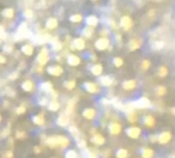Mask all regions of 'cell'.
I'll return each mask as SVG.
<instances>
[{"mask_svg": "<svg viewBox=\"0 0 175 158\" xmlns=\"http://www.w3.org/2000/svg\"><path fill=\"white\" fill-rule=\"evenodd\" d=\"M57 125L60 127H67L70 125V118L66 113H62L61 115H59L58 120H57Z\"/></svg>", "mask_w": 175, "mask_h": 158, "instance_id": "14", "label": "cell"}, {"mask_svg": "<svg viewBox=\"0 0 175 158\" xmlns=\"http://www.w3.org/2000/svg\"><path fill=\"white\" fill-rule=\"evenodd\" d=\"M94 1H96V0H94Z\"/></svg>", "mask_w": 175, "mask_h": 158, "instance_id": "59", "label": "cell"}, {"mask_svg": "<svg viewBox=\"0 0 175 158\" xmlns=\"http://www.w3.org/2000/svg\"><path fill=\"white\" fill-rule=\"evenodd\" d=\"M40 104H41V105H47V104H48L47 98H46V97H43V98L40 99Z\"/></svg>", "mask_w": 175, "mask_h": 158, "instance_id": "51", "label": "cell"}, {"mask_svg": "<svg viewBox=\"0 0 175 158\" xmlns=\"http://www.w3.org/2000/svg\"><path fill=\"white\" fill-rule=\"evenodd\" d=\"M6 57L5 55H2V54H0V64H6Z\"/></svg>", "mask_w": 175, "mask_h": 158, "instance_id": "52", "label": "cell"}, {"mask_svg": "<svg viewBox=\"0 0 175 158\" xmlns=\"http://www.w3.org/2000/svg\"><path fill=\"white\" fill-rule=\"evenodd\" d=\"M109 24H110V26L113 28V29H117V24H115V22L113 19H110L109 20Z\"/></svg>", "mask_w": 175, "mask_h": 158, "instance_id": "53", "label": "cell"}, {"mask_svg": "<svg viewBox=\"0 0 175 158\" xmlns=\"http://www.w3.org/2000/svg\"><path fill=\"white\" fill-rule=\"evenodd\" d=\"M47 73L53 76V77H60L64 73V68L60 65H52L47 67Z\"/></svg>", "mask_w": 175, "mask_h": 158, "instance_id": "3", "label": "cell"}, {"mask_svg": "<svg viewBox=\"0 0 175 158\" xmlns=\"http://www.w3.org/2000/svg\"><path fill=\"white\" fill-rule=\"evenodd\" d=\"M65 158H78V152L76 150H67L65 152Z\"/></svg>", "mask_w": 175, "mask_h": 158, "instance_id": "40", "label": "cell"}, {"mask_svg": "<svg viewBox=\"0 0 175 158\" xmlns=\"http://www.w3.org/2000/svg\"><path fill=\"white\" fill-rule=\"evenodd\" d=\"M142 134V129L137 126H132L126 129V136L131 139H138Z\"/></svg>", "mask_w": 175, "mask_h": 158, "instance_id": "5", "label": "cell"}, {"mask_svg": "<svg viewBox=\"0 0 175 158\" xmlns=\"http://www.w3.org/2000/svg\"><path fill=\"white\" fill-rule=\"evenodd\" d=\"M109 46H110V40L108 37H106V36H102V37H100V39L95 41V48L97 50H100V52L108 49Z\"/></svg>", "mask_w": 175, "mask_h": 158, "instance_id": "2", "label": "cell"}, {"mask_svg": "<svg viewBox=\"0 0 175 158\" xmlns=\"http://www.w3.org/2000/svg\"><path fill=\"white\" fill-rule=\"evenodd\" d=\"M143 123H144V126L151 128V127H154L156 125V120L152 115H145V116L143 118Z\"/></svg>", "mask_w": 175, "mask_h": 158, "instance_id": "20", "label": "cell"}, {"mask_svg": "<svg viewBox=\"0 0 175 158\" xmlns=\"http://www.w3.org/2000/svg\"><path fill=\"white\" fill-rule=\"evenodd\" d=\"M25 112H26V108H25V105H19V107H17V108H16V114H17V115L25 114Z\"/></svg>", "mask_w": 175, "mask_h": 158, "instance_id": "43", "label": "cell"}, {"mask_svg": "<svg viewBox=\"0 0 175 158\" xmlns=\"http://www.w3.org/2000/svg\"><path fill=\"white\" fill-rule=\"evenodd\" d=\"M17 76H18V73L16 72V73H13V74H10V79H16L17 78Z\"/></svg>", "mask_w": 175, "mask_h": 158, "instance_id": "56", "label": "cell"}, {"mask_svg": "<svg viewBox=\"0 0 175 158\" xmlns=\"http://www.w3.org/2000/svg\"><path fill=\"white\" fill-rule=\"evenodd\" d=\"M33 122L36 125V126H43L46 120H44V115L43 114H37V115H34L33 116Z\"/></svg>", "mask_w": 175, "mask_h": 158, "instance_id": "26", "label": "cell"}, {"mask_svg": "<svg viewBox=\"0 0 175 158\" xmlns=\"http://www.w3.org/2000/svg\"><path fill=\"white\" fill-rule=\"evenodd\" d=\"M155 92L158 97H162V96H164L167 94V88L164 85H158L155 89Z\"/></svg>", "mask_w": 175, "mask_h": 158, "instance_id": "33", "label": "cell"}, {"mask_svg": "<svg viewBox=\"0 0 175 158\" xmlns=\"http://www.w3.org/2000/svg\"><path fill=\"white\" fill-rule=\"evenodd\" d=\"M16 138L19 139V140H23V139L26 138V133L24 131H17L16 132Z\"/></svg>", "mask_w": 175, "mask_h": 158, "instance_id": "44", "label": "cell"}, {"mask_svg": "<svg viewBox=\"0 0 175 158\" xmlns=\"http://www.w3.org/2000/svg\"><path fill=\"white\" fill-rule=\"evenodd\" d=\"M85 22H86V25H88V26H93V28H95V26L98 24V18L96 17V16L91 15V16H88V17L85 18Z\"/></svg>", "mask_w": 175, "mask_h": 158, "instance_id": "25", "label": "cell"}, {"mask_svg": "<svg viewBox=\"0 0 175 158\" xmlns=\"http://www.w3.org/2000/svg\"><path fill=\"white\" fill-rule=\"evenodd\" d=\"M9 134H10V128H9V127H7V128H5V131H4V132H1V137H2V138L7 137Z\"/></svg>", "mask_w": 175, "mask_h": 158, "instance_id": "49", "label": "cell"}, {"mask_svg": "<svg viewBox=\"0 0 175 158\" xmlns=\"http://www.w3.org/2000/svg\"><path fill=\"white\" fill-rule=\"evenodd\" d=\"M146 17L149 20H155L157 18V12H156L155 9H150L148 12H146Z\"/></svg>", "mask_w": 175, "mask_h": 158, "instance_id": "38", "label": "cell"}, {"mask_svg": "<svg viewBox=\"0 0 175 158\" xmlns=\"http://www.w3.org/2000/svg\"><path fill=\"white\" fill-rule=\"evenodd\" d=\"M68 19L70 22H72V23H80V22H83V16L80 15V13H76V15H71L70 17H68Z\"/></svg>", "mask_w": 175, "mask_h": 158, "instance_id": "34", "label": "cell"}, {"mask_svg": "<svg viewBox=\"0 0 175 158\" xmlns=\"http://www.w3.org/2000/svg\"><path fill=\"white\" fill-rule=\"evenodd\" d=\"M133 107L138 108V109H146V108H150L151 107V102L148 98H139L138 101H136L133 103Z\"/></svg>", "mask_w": 175, "mask_h": 158, "instance_id": "9", "label": "cell"}, {"mask_svg": "<svg viewBox=\"0 0 175 158\" xmlns=\"http://www.w3.org/2000/svg\"><path fill=\"white\" fill-rule=\"evenodd\" d=\"M71 48L73 50H83L85 48V40L83 37H77L72 41V44H71Z\"/></svg>", "mask_w": 175, "mask_h": 158, "instance_id": "8", "label": "cell"}, {"mask_svg": "<svg viewBox=\"0 0 175 158\" xmlns=\"http://www.w3.org/2000/svg\"><path fill=\"white\" fill-rule=\"evenodd\" d=\"M114 80L109 76H100V84L102 86H112Z\"/></svg>", "mask_w": 175, "mask_h": 158, "instance_id": "18", "label": "cell"}, {"mask_svg": "<svg viewBox=\"0 0 175 158\" xmlns=\"http://www.w3.org/2000/svg\"><path fill=\"white\" fill-rule=\"evenodd\" d=\"M20 50H22V53H23L24 55H26V57H31V55L34 54V46H33V44H30V43L23 44V46H22V48H20Z\"/></svg>", "mask_w": 175, "mask_h": 158, "instance_id": "17", "label": "cell"}, {"mask_svg": "<svg viewBox=\"0 0 175 158\" xmlns=\"http://www.w3.org/2000/svg\"><path fill=\"white\" fill-rule=\"evenodd\" d=\"M48 61H49V49L47 47H42L37 55V62L40 66H44Z\"/></svg>", "mask_w": 175, "mask_h": 158, "instance_id": "1", "label": "cell"}, {"mask_svg": "<svg viewBox=\"0 0 175 158\" xmlns=\"http://www.w3.org/2000/svg\"><path fill=\"white\" fill-rule=\"evenodd\" d=\"M93 35H94V28L86 25V28L83 29V36H84L85 39H91Z\"/></svg>", "mask_w": 175, "mask_h": 158, "instance_id": "32", "label": "cell"}, {"mask_svg": "<svg viewBox=\"0 0 175 158\" xmlns=\"http://www.w3.org/2000/svg\"><path fill=\"white\" fill-rule=\"evenodd\" d=\"M12 49H13V48H12ZM12 49H11V47H10V46H5V50H6V52H11Z\"/></svg>", "mask_w": 175, "mask_h": 158, "instance_id": "57", "label": "cell"}, {"mask_svg": "<svg viewBox=\"0 0 175 158\" xmlns=\"http://www.w3.org/2000/svg\"><path fill=\"white\" fill-rule=\"evenodd\" d=\"M20 88H22V90L25 91V92H33V91L35 90V83H34L31 79H26V80H24V81L22 83Z\"/></svg>", "mask_w": 175, "mask_h": 158, "instance_id": "12", "label": "cell"}, {"mask_svg": "<svg viewBox=\"0 0 175 158\" xmlns=\"http://www.w3.org/2000/svg\"><path fill=\"white\" fill-rule=\"evenodd\" d=\"M82 115H83L84 118L91 121V120H94V118H96V109H94V108H85V109L83 110Z\"/></svg>", "mask_w": 175, "mask_h": 158, "instance_id": "15", "label": "cell"}, {"mask_svg": "<svg viewBox=\"0 0 175 158\" xmlns=\"http://www.w3.org/2000/svg\"><path fill=\"white\" fill-rule=\"evenodd\" d=\"M170 140H172V133H170L169 131L162 132L161 134H158V136H157V143H158V144H161V145L168 144Z\"/></svg>", "mask_w": 175, "mask_h": 158, "instance_id": "7", "label": "cell"}, {"mask_svg": "<svg viewBox=\"0 0 175 158\" xmlns=\"http://www.w3.org/2000/svg\"><path fill=\"white\" fill-rule=\"evenodd\" d=\"M1 16H2L4 18L11 19V18L15 16V10H13L12 7H7V9L2 10V12H1Z\"/></svg>", "mask_w": 175, "mask_h": 158, "instance_id": "29", "label": "cell"}, {"mask_svg": "<svg viewBox=\"0 0 175 158\" xmlns=\"http://www.w3.org/2000/svg\"><path fill=\"white\" fill-rule=\"evenodd\" d=\"M24 15H25L28 18H31V17H33V11H31V10H25Z\"/></svg>", "mask_w": 175, "mask_h": 158, "instance_id": "50", "label": "cell"}, {"mask_svg": "<svg viewBox=\"0 0 175 158\" xmlns=\"http://www.w3.org/2000/svg\"><path fill=\"white\" fill-rule=\"evenodd\" d=\"M68 132H70L73 137H77L78 133H79V129H78L76 126H70V127H68Z\"/></svg>", "mask_w": 175, "mask_h": 158, "instance_id": "42", "label": "cell"}, {"mask_svg": "<svg viewBox=\"0 0 175 158\" xmlns=\"http://www.w3.org/2000/svg\"><path fill=\"white\" fill-rule=\"evenodd\" d=\"M157 74H158V77H159V78H166V77L169 74V68H168L167 66L162 65V66H159V67H158V70H157Z\"/></svg>", "mask_w": 175, "mask_h": 158, "instance_id": "27", "label": "cell"}, {"mask_svg": "<svg viewBox=\"0 0 175 158\" xmlns=\"http://www.w3.org/2000/svg\"><path fill=\"white\" fill-rule=\"evenodd\" d=\"M64 86H65L67 90H73V89L76 88V80H73V79L66 80V81L64 83Z\"/></svg>", "mask_w": 175, "mask_h": 158, "instance_id": "37", "label": "cell"}, {"mask_svg": "<svg viewBox=\"0 0 175 158\" xmlns=\"http://www.w3.org/2000/svg\"><path fill=\"white\" fill-rule=\"evenodd\" d=\"M47 105H48V109L51 112H58L60 109V103L58 102V99H51V102Z\"/></svg>", "mask_w": 175, "mask_h": 158, "instance_id": "28", "label": "cell"}, {"mask_svg": "<svg viewBox=\"0 0 175 158\" xmlns=\"http://www.w3.org/2000/svg\"><path fill=\"white\" fill-rule=\"evenodd\" d=\"M70 145V139L65 136H58V147L66 149Z\"/></svg>", "mask_w": 175, "mask_h": 158, "instance_id": "21", "label": "cell"}, {"mask_svg": "<svg viewBox=\"0 0 175 158\" xmlns=\"http://www.w3.org/2000/svg\"><path fill=\"white\" fill-rule=\"evenodd\" d=\"M59 25V22L57 18H54V17H52V18H48L47 22H46V28L48 29V30H54V29H57Z\"/></svg>", "mask_w": 175, "mask_h": 158, "instance_id": "19", "label": "cell"}, {"mask_svg": "<svg viewBox=\"0 0 175 158\" xmlns=\"http://www.w3.org/2000/svg\"><path fill=\"white\" fill-rule=\"evenodd\" d=\"M67 64L70 65V66H72V67H76V66H79L80 65V62H82V59L76 55V54H70V55H67Z\"/></svg>", "mask_w": 175, "mask_h": 158, "instance_id": "13", "label": "cell"}, {"mask_svg": "<svg viewBox=\"0 0 175 158\" xmlns=\"http://www.w3.org/2000/svg\"><path fill=\"white\" fill-rule=\"evenodd\" d=\"M2 156H4V158H13V152L11 150H7V151L4 152Z\"/></svg>", "mask_w": 175, "mask_h": 158, "instance_id": "47", "label": "cell"}, {"mask_svg": "<svg viewBox=\"0 0 175 158\" xmlns=\"http://www.w3.org/2000/svg\"><path fill=\"white\" fill-rule=\"evenodd\" d=\"M108 131H109V133H110L112 136H117V134L121 133L122 126H121L120 123H117V122H110V123L108 125Z\"/></svg>", "mask_w": 175, "mask_h": 158, "instance_id": "10", "label": "cell"}, {"mask_svg": "<svg viewBox=\"0 0 175 158\" xmlns=\"http://www.w3.org/2000/svg\"><path fill=\"white\" fill-rule=\"evenodd\" d=\"M151 67V61L149 59H144L142 61V64H140V68H142V71H148L149 68Z\"/></svg>", "mask_w": 175, "mask_h": 158, "instance_id": "36", "label": "cell"}, {"mask_svg": "<svg viewBox=\"0 0 175 158\" xmlns=\"http://www.w3.org/2000/svg\"><path fill=\"white\" fill-rule=\"evenodd\" d=\"M34 152H35V153H40V152H41V147H40V146H35V147H34Z\"/></svg>", "mask_w": 175, "mask_h": 158, "instance_id": "55", "label": "cell"}, {"mask_svg": "<svg viewBox=\"0 0 175 158\" xmlns=\"http://www.w3.org/2000/svg\"><path fill=\"white\" fill-rule=\"evenodd\" d=\"M91 141H93L95 145L101 146V145H103V144L106 143V139H104V137H103L102 134H98V133H96V134H94V136L91 137Z\"/></svg>", "mask_w": 175, "mask_h": 158, "instance_id": "24", "label": "cell"}, {"mask_svg": "<svg viewBox=\"0 0 175 158\" xmlns=\"http://www.w3.org/2000/svg\"><path fill=\"white\" fill-rule=\"evenodd\" d=\"M143 44V40L139 39V37H135V39H131L128 42V49L131 52H135L137 49H139Z\"/></svg>", "mask_w": 175, "mask_h": 158, "instance_id": "11", "label": "cell"}, {"mask_svg": "<svg viewBox=\"0 0 175 158\" xmlns=\"http://www.w3.org/2000/svg\"><path fill=\"white\" fill-rule=\"evenodd\" d=\"M90 72H91L94 76L100 77V76L102 74V72H103V66H102L101 64H95V65H93V66H91Z\"/></svg>", "mask_w": 175, "mask_h": 158, "instance_id": "22", "label": "cell"}, {"mask_svg": "<svg viewBox=\"0 0 175 158\" xmlns=\"http://www.w3.org/2000/svg\"><path fill=\"white\" fill-rule=\"evenodd\" d=\"M83 88L85 89L86 92L89 94H98L100 92V86L98 84L94 83V81H85L83 84Z\"/></svg>", "mask_w": 175, "mask_h": 158, "instance_id": "4", "label": "cell"}, {"mask_svg": "<svg viewBox=\"0 0 175 158\" xmlns=\"http://www.w3.org/2000/svg\"><path fill=\"white\" fill-rule=\"evenodd\" d=\"M163 46H164V43H163L162 41H157V42H155V44H154V49L159 50V49L163 48Z\"/></svg>", "mask_w": 175, "mask_h": 158, "instance_id": "46", "label": "cell"}, {"mask_svg": "<svg viewBox=\"0 0 175 158\" xmlns=\"http://www.w3.org/2000/svg\"><path fill=\"white\" fill-rule=\"evenodd\" d=\"M126 118H127V120H128L130 122H132V123H133V122H137L138 115H137V113H136V109L127 112V113H126Z\"/></svg>", "mask_w": 175, "mask_h": 158, "instance_id": "31", "label": "cell"}, {"mask_svg": "<svg viewBox=\"0 0 175 158\" xmlns=\"http://www.w3.org/2000/svg\"><path fill=\"white\" fill-rule=\"evenodd\" d=\"M1 120H2V118H1V115H0V122H1Z\"/></svg>", "mask_w": 175, "mask_h": 158, "instance_id": "58", "label": "cell"}, {"mask_svg": "<svg viewBox=\"0 0 175 158\" xmlns=\"http://www.w3.org/2000/svg\"><path fill=\"white\" fill-rule=\"evenodd\" d=\"M40 89L42 91H44V92H51L53 90V84L51 81H43V83H41Z\"/></svg>", "mask_w": 175, "mask_h": 158, "instance_id": "30", "label": "cell"}, {"mask_svg": "<svg viewBox=\"0 0 175 158\" xmlns=\"http://www.w3.org/2000/svg\"><path fill=\"white\" fill-rule=\"evenodd\" d=\"M137 88V80L136 79H128V80H125L122 83V89L126 90V91H131V90H135Z\"/></svg>", "mask_w": 175, "mask_h": 158, "instance_id": "16", "label": "cell"}, {"mask_svg": "<svg viewBox=\"0 0 175 158\" xmlns=\"http://www.w3.org/2000/svg\"><path fill=\"white\" fill-rule=\"evenodd\" d=\"M113 65L115 66V67H121L122 65H124V60H122V58H120V57H115L114 59H113Z\"/></svg>", "mask_w": 175, "mask_h": 158, "instance_id": "41", "label": "cell"}, {"mask_svg": "<svg viewBox=\"0 0 175 158\" xmlns=\"http://www.w3.org/2000/svg\"><path fill=\"white\" fill-rule=\"evenodd\" d=\"M154 155H155V152H154V150L150 149V147H143V149L140 150V156H142V158H152Z\"/></svg>", "mask_w": 175, "mask_h": 158, "instance_id": "23", "label": "cell"}, {"mask_svg": "<svg viewBox=\"0 0 175 158\" xmlns=\"http://www.w3.org/2000/svg\"><path fill=\"white\" fill-rule=\"evenodd\" d=\"M61 48H62V44H61V43H60L59 41H58V42H55V43L53 44V49H54L55 52H58V50H60Z\"/></svg>", "mask_w": 175, "mask_h": 158, "instance_id": "48", "label": "cell"}, {"mask_svg": "<svg viewBox=\"0 0 175 158\" xmlns=\"http://www.w3.org/2000/svg\"><path fill=\"white\" fill-rule=\"evenodd\" d=\"M115 157L117 158H127L128 157V151L126 149H119L115 152Z\"/></svg>", "mask_w": 175, "mask_h": 158, "instance_id": "35", "label": "cell"}, {"mask_svg": "<svg viewBox=\"0 0 175 158\" xmlns=\"http://www.w3.org/2000/svg\"><path fill=\"white\" fill-rule=\"evenodd\" d=\"M77 145L79 149H86V141L84 139H79L77 140Z\"/></svg>", "mask_w": 175, "mask_h": 158, "instance_id": "45", "label": "cell"}, {"mask_svg": "<svg viewBox=\"0 0 175 158\" xmlns=\"http://www.w3.org/2000/svg\"><path fill=\"white\" fill-rule=\"evenodd\" d=\"M120 26L124 29V30H130L132 26H133V20L130 16H122L120 18Z\"/></svg>", "mask_w": 175, "mask_h": 158, "instance_id": "6", "label": "cell"}, {"mask_svg": "<svg viewBox=\"0 0 175 158\" xmlns=\"http://www.w3.org/2000/svg\"><path fill=\"white\" fill-rule=\"evenodd\" d=\"M150 141H151V143H156V141H157V136H156V134L150 136Z\"/></svg>", "mask_w": 175, "mask_h": 158, "instance_id": "54", "label": "cell"}, {"mask_svg": "<svg viewBox=\"0 0 175 158\" xmlns=\"http://www.w3.org/2000/svg\"><path fill=\"white\" fill-rule=\"evenodd\" d=\"M75 104H76V101H75V99H70V102L67 103L66 114H71V113H73V110H75Z\"/></svg>", "mask_w": 175, "mask_h": 158, "instance_id": "39", "label": "cell"}]
</instances>
